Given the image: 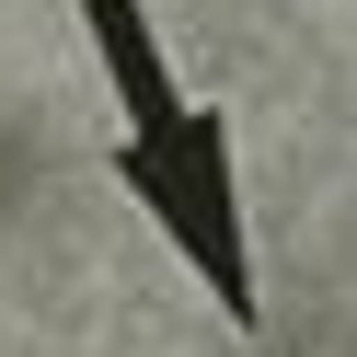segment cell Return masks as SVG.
<instances>
[{"instance_id":"1","label":"cell","mask_w":357,"mask_h":357,"mask_svg":"<svg viewBox=\"0 0 357 357\" xmlns=\"http://www.w3.org/2000/svg\"><path fill=\"white\" fill-rule=\"evenodd\" d=\"M127 185H139V208L173 231V254L219 288V311L254 323V254H242V196H231V139H219V116L185 104L173 127H139V139H127Z\"/></svg>"},{"instance_id":"2","label":"cell","mask_w":357,"mask_h":357,"mask_svg":"<svg viewBox=\"0 0 357 357\" xmlns=\"http://www.w3.org/2000/svg\"><path fill=\"white\" fill-rule=\"evenodd\" d=\"M81 24H93V58H104V81H116V104H127V139L185 116V93H173V58H162V35H150V12H139V0H81Z\"/></svg>"},{"instance_id":"3","label":"cell","mask_w":357,"mask_h":357,"mask_svg":"<svg viewBox=\"0 0 357 357\" xmlns=\"http://www.w3.org/2000/svg\"><path fill=\"white\" fill-rule=\"evenodd\" d=\"M12 173H24V150H12V127H0V196H12Z\"/></svg>"}]
</instances>
